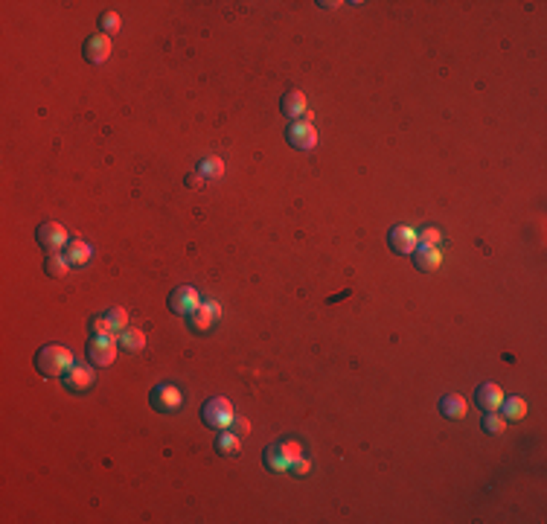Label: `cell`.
Instances as JSON below:
<instances>
[{
  "instance_id": "cell-22",
  "label": "cell",
  "mask_w": 547,
  "mask_h": 524,
  "mask_svg": "<svg viewBox=\"0 0 547 524\" xmlns=\"http://www.w3.org/2000/svg\"><path fill=\"white\" fill-rule=\"evenodd\" d=\"M120 347L126 352H140L143 347H146V332H143V329H126V332H120Z\"/></svg>"
},
{
  "instance_id": "cell-29",
  "label": "cell",
  "mask_w": 547,
  "mask_h": 524,
  "mask_svg": "<svg viewBox=\"0 0 547 524\" xmlns=\"http://www.w3.org/2000/svg\"><path fill=\"white\" fill-rule=\"evenodd\" d=\"M289 472H291V475H297V478H306V475L312 472V460H308V458H297V460H291Z\"/></svg>"
},
{
  "instance_id": "cell-16",
  "label": "cell",
  "mask_w": 547,
  "mask_h": 524,
  "mask_svg": "<svg viewBox=\"0 0 547 524\" xmlns=\"http://www.w3.org/2000/svg\"><path fill=\"white\" fill-rule=\"evenodd\" d=\"M64 256H67V262L73 268H88L90 266V259H93V248L88 245V242H79V239H73L67 248H64Z\"/></svg>"
},
{
  "instance_id": "cell-8",
  "label": "cell",
  "mask_w": 547,
  "mask_h": 524,
  "mask_svg": "<svg viewBox=\"0 0 547 524\" xmlns=\"http://www.w3.org/2000/svg\"><path fill=\"white\" fill-rule=\"evenodd\" d=\"M387 245L393 254H402V256H411L416 248H419V230L408 227V225H399L387 233Z\"/></svg>"
},
{
  "instance_id": "cell-4",
  "label": "cell",
  "mask_w": 547,
  "mask_h": 524,
  "mask_svg": "<svg viewBox=\"0 0 547 524\" xmlns=\"http://www.w3.org/2000/svg\"><path fill=\"white\" fill-rule=\"evenodd\" d=\"M116 344H120V338L90 335V341H88V362L93 367H111L116 362Z\"/></svg>"
},
{
  "instance_id": "cell-27",
  "label": "cell",
  "mask_w": 547,
  "mask_h": 524,
  "mask_svg": "<svg viewBox=\"0 0 547 524\" xmlns=\"http://www.w3.org/2000/svg\"><path fill=\"white\" fill-rule=\"evenodd\" d=\"M440 242H443V233H440V227L428 225V227H422V230H419V245H431V248H437Z\"/></svg>"
},
{
  "instance_id": "cell-31",
  "label": "cell",
  "mask_w": 547,
  "mask_h": 524,
  "mask_svg": "<svg viewBox=\"0 0 547 524\" xmlns=\"http://www.w3.org/2000/svg\"><path fill=\"white\" fill-rule=\"evenodd\" d=\"M233 428H236V431H239V434H248V431H251V422H248V419H239V417H236Z\"/></svg>"
},
{
  "instance_id": "cell-26",
  "label": "cell",
  "mask_w": 547,
  "mask_h": 524,
  "mask_svg": "<svg viewBox=\"0 0 547 524\" xmlns=\"http://www.w3.org/2000/svg\"><path fill=\"white\" fill-rule=\"evenodd\" d=\"M504 428H507V419L498 414V411H492V414L483 417V431L486 434H498V431H504Z\"/></svg>"
},
{
  "instance_id": "cell-2",
  "label": "cell",
  "mask_w": 547,
  "mask_h": 524,
  "mask_svg": "<svg viewBox=\"0 0 547 524\" xmlns=\"http://www.w3.org/2000/svg\"><path fill=\"white\" fill-rule=\"evenodd\" d=\"M201 419H204V425L216 428V431H230L233 422H236L233 402L224 399V396H212V399H207L204 408H201Z\"/></svg>"
},
{
  "instance_id": "cell-13",
  "label": "cell",
  "mask_w": 547,
  "mask_h": 524,
  "mask_svg": "<svg viewBox=\"0 0 547 524\" xmlns=\"http://www.w3.org/2000/svg\"><path fill=\"white\" fill-rule=\"evenodd\" d=\"M279 108H282V114L289 117L291 123L303 120V117H306V111H308V105H306V93H303V90H289V93H285V97H282Z\"/></svg>"
},
{
  "instance_id": "cell-10",
  "label": "cell",
  "mask_w": 547,
  "mask_h": 524,
  "mask_svg": "<svg viewBox=\"0 0 547 524\" xmlns=\"http://www.w3.org/2000/svg\"><path fill=\"white\" fill-rule=\"evenodd\" d=\"M219 318H222V306H219L216 300H204L193 315H186V323H189V329L198 332V335H201V332H207V329H210L212 323H216Z\"/></svg>"
},
{
  "instance_id": "cell-3",
  "label": "cell",
  "mask_w": 547,
  "mask_h": 524,
  "mask_svg": "<svg viewBox=\"0 0 547 524\" xmlns=\"http://www.w3.org/2000/svg\"><path fill=\"white\" fill-rule=\"evenodd\" d=\"M149 402L152 408L160 411V414H175L184 408V391L175 388V385H155L152 393H149Z\"/></svg>"
},
{
  "instance_id": "cell-5",
  "label": "cell",
  "mask_w": 547,
  "mask_h": 524,
  "mask_svg": "<svg viewBox=\"0 0 547 524\" xmlns=\"http://www.w3.org/2000/svg\"><path fill=\"white\" fill-rule=\"evenodd\" d=\"M35 239H38V245H41L47 254H61V251L70 245L67 230H64L61 225H56V222H44V225H38Z\"/></svg>"
},
{
  "instance_id": "cell-11",
  "label": "cell",
  "mask_w": 547,
  "mask_h": 524,
  "mask_svg": "<svg viewBox=\"0 0 547 524\" xmlns=\"http://www.w3.org/2000/svg\"><path fill=\"white\" fill-rule=\"evenodd\" d=\"M111 53H114V41H111L108 35H102V32L90 35V38L85 41V47H82V56H85V61H90V64H102V61H108Z\"/></svg>"
},
{
  "instance_id": "cell-30",
  "label": "cell",
  "mask_w": 547,
  "mask_h": 524,
  "mask_svg": "<svg viewBox=\"0 0 547 524\" xmlns=\"http://www.w3.org/2000/svg\"><path fill=\"white\" fill-rule=\"evenodd\" d=\"M204 184H207V181H204V178H201L198 172H193V175H186V186H189V189H201Z\"/></svg>"
},
{
  "instance_id": "cell-18",
  "label": "cell",
  "mask_w": 547,
  "mask_h": 524,
  "mask_svg": "<svg viewBox=\"0 0 547 524\" xmlns=\"http://www.w3.org/2000/svg\"><path fill=\"white\" fill-rule=\"evenodd\" d=\"M216 451L222 458H236L242 451V443H239V437L233 434V428L230 431H219V440H216Z\"/></svg>"
},
{
  "instance_id": "cell-20",
  "label": "cell",
  "mask_w": 547,
  "mask_h": 524,
  "mask_svg": "<svg viewBox=\"0 0 547 524\" xmlns=\"http://www.w3.org/2000/svg\"><path fill=\"white\" fill-rule=\"evenodd\" d=\"M263 460H265V469H268V472H274V475L289 472V460H285V455H282V448H279V446H268V448H265V455H263Z\"/></svg>"
},
{
  "instance_id": "cell-23",
  "label": "cell",
  "mask_w": 547,
  "mask_h": 524,
  "mask_svg": "<svg viewBox=\"0 0 547 524\" xmlns=\"http://www.w3.org/2000/svg\"><path fill=\"white\" fill-rule=\"evenodd\" d=\"M120 30H123V18L116 15V12H111V9H108V12H102V15H100V32H102V35L114 38Z\"/></svg>"
},
{
  "instance_id": "cell-24",
  "label": "cell",
  "mask_w": 547,
  "mask_h": 524,
  "mask_svg": "<svg viewBox=\"0 0 547 524\" xmlns=\"http://www.w3.org/2000/svg\"><path fill=\"white\" fill-rule=\"evenodd\" d=\"M105 321L111 323L114 332H126V326H128V312H126V309H120V306H111L108 312H105Z\"/></svg>"
},
{
  "instance_id": "cell-9",
  "label": "cell",
  "mask_w": 547,
  "mask_h": 524,
  "mask_svg": "<svg viewBox=\"0 0 547 524\" xmlns=\"http://www.w3.org/2000/svg\"><path fill=\"white\" fill-rule=\"evenodd\" d=\"M61 385L70 393H85V391H90L93 385H97V373H93V367H88V364H73L64 373Z\"/></svg>"
},
{
  "instance_id": "cell-14",
  "label": "cell",
  "mask_w": 547,
  "mask_h": 524,
  "mask_svg": "<svg viewBox=\"0 0 547 524\" xmlns=\"http://www.w3.org/2000/svg\"><path fill=\"white\" fill-rule=\"evenodd\" d=\"M440 414L445 417V419H466V414H469V402L463 399V396H457V393H448V396H443L440 399Z\"/></svg>"
},
{
  "instance_id": "cell-15",
  "label": "cell",
  "mask_w": 547,
  "mask_h": 524,
  "mask_svg": "<svg viewBox=\"0 0 547 524\" xmlns=\"http://www.w3.org/2000/svg\"><path fill=\"white\" fill-rule=\"evenodd\" d=\"M414 266L419 271H437L443 266V254L437 248H431V245H419L414 251Z\"/></svg>"
},
{
  "instance_id": "cell-12",
  "label": "cell",
  "mask_w": 547,
  "mask_h": 524,
  "mask_svg": "<svg viewBox=\"0 0 547 524\" xmlns=\"http://www.w3.org/2000/svg\"><path fill=\"white\" fill-rule=\"evenodd\" d=\"M474 402H478L481 411H486V414L501 411V405H504V391L498 388V385H481L478 391H474Z\"/></svg>"
},
{
  "instance_id": "cell-25",
  "label": "cell",
  "mask_w": 547,
  "mask_h": 524,
  "mask_svg": "<svg viewBox=\"0 0 547 524\" xmlns=\"http://www.w3.org/2000/svg\"><path fill=\"white\" fill-rule=\"evenodd\" d=\"M90 332H93V335H102V338H120V332L111 329V323L105 321V315H100V318L90 321Z\"/></svg>"
},
{
  "instance_id": "cell-28",
  "label": "cell",
  "mask_w": 547,
  "mask_h": 524,
  "mask_svg": "<svg viewBox=\"0 0 547 524\" xmlns=\"http://www.w3.org/2000/svg\"><path fill=\"white\" fill-rule=\"evenodd\" d=\"M282 455H285V460H289V466H291V460H297V458H303V443H297V440H285L282 446Z\"/></svg>"
},
{
  "instance_id": "cell-17",
  "label": "cell",
  "mask_w": 547,
  "mask_h": 524,
  "mask_svg": "<svg viewBox=\"0 0 547 524\" xmlns=\"http://www.w3.org/2000/svg\"><path fill=\"white\" fill-rule=\"evenodd\" d=\"M70 262H67V256L64 254H47V259H44V271H47V277H53V280H64L67 274H70Z\"/></svg>"
},
{
  "instance_id": "cell-19",
  "label": "cell",
  "mask_w": 547,
  "mask_h": 524,
  "mask_svg": "<svg viewBox=\"0 0 547 524\" xmlns=\"http://www.w3.org/2000/svg\"><path fill=\"white\" fill-rule=\"evenodd\" d=\"M198 175H201L204 181H219V178L224 175V160H222V157H216V155L204 157V160L198 163Z\"/></svg>"
},
{
  "instance_id": "cell-1",
  "label": "cell",
  "mask_w": 547,
  "mask_h": 524,
  "mask_svg": "<svg viewBox=\"0 0 547 524\" xmlns=\"http://www.w3.org/2000/svg\"><path fill=\"white\" fill-rule=\"evenodd\" d=\"M73 364H76L73 352H70L67 347H61V344H47V347H41V350L35 352V370H38L41 376H47V379H59V376H64Z\"/></svg>"
},
{
  "instance_id": "cell-7",
  "label": "cell",
  "mask_w": 547,
  "mask_h": 524,
  "mask_svg": "<svg viewBox=\"0 0 547 524\" xmlns=\"http://www.w3.org/2000/svg\"><path fill=\"white\" fill-rule=\"evenodd\" d=\"M201 306V294L193 289V285H178V289H172L169 294V312L172 315H193L196 309Z\"/></svg>"
},
{
  "instance_id": "cell-6",
  "label": "cell",
  "mask_w": 547,
  "mask_h": 524,
  "mask_svg": "<svg viewBox=\"0 0 547 524\" xmlns=\"http://www.w3.org/2000/svg\"><path fill=\"white\" fill-rule=\"evenodd\" d=\"M285 140H289V146L300 149V152H308L318 146V129L306 120H297V123H289L285 129Z\"/></svg>"
},
{
  "instance_id": "cell-21",
  "label": "cell",
  "mask_w": 547,
  "mask_h": 524,
  "mask_svg": "<svg viewBox=\"0 0 547 524\" xmlns=\"http://www.w3.org/2000/svg\"><path fill=\"white\" fill-rule=\"evenodd\" d=\"M501 417L507 419V422H515V419H524V414H527V402L521 399V396H504V405H501Z\"/></svg>"
}]
</instances>
